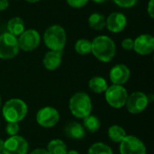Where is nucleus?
<instances>
[{
  "instance_id": "f257e3e1",
  "label": "nucleus",
  "mask_w": 154,
  "mask_h": 154,
  "mask_svg": "<svg viewBox=\"0 0 154 154\" xmlns=\"http://www.w3.org/2000/svg\"><path fill=\"white\" fill-rule=\"evenodd\" d=\"M91 53L101 62L111 61L116 53V46L113 39L107 35H99L91 42Z\"/></svg>"
},
{
  "instance_id": "f03ea898",
  "label": "nucleus",
  "mask_w": 154,
  "mask_h": 154,
  "mask_svg": "<svg viewBox=\"0 0 154 154\" xmlns=\"http://www.w3.org/2000/svg\"><path fill=\"white\" fill-rule=\"evenodd\" d=\"M28 113L27 104L20 98L7 100L2 109V115L7 123H19L23 121Z\"/></svg>"
},
{
  "instance_id": "7ed1b4c3",
  "label": "nucleus",
  "mask_w": 154,
  "mask_h": 154,
  "mask_svg": "<svg viewBox=\"0 0 154 154\" xmlns=\"http://www.w3.org/2000/svg\"><path fill=\"white\" fill-rule=\"evenodd\" d=\"M43 42L50 51H62L67 42L66 31L59 24L51 25L44 32Z\"/></svg>"
},
{
  "instance_id": "20e7f679",
  "label": "nucleus",
  "mask_w": 154,
  "mask_h": 154,
  "mask_svg": "<svg viewBox=\"0 0 154 154\" xmlns=\"http://www.w3.org/2000/svg\"><path fill=\"white\" fill-rule=\"evenodd\" d=\"M69 108L73 116L83 119L91 115L93 109L91 98L85 92H77L70 97Z\"/></svg>"
},
{
  "instance_id": "39448f33",
  "label": "nucleus",
  "mask_w": 154,
  "mask_h": 154,
  "mask_svg": "<svg viewBox=\"0 0 154 154\" xmlns=\"http://www.w3.org/2000/svg\"><path fill=\"white\" fill-rule=\"evenodd\" d=\"M17 37L7 32L0 34V59L11 60L19 53Z\"/></svg>"
},
{
  "instance_id": "423d86ee",
  "label": "nucleus",
  "mask_w": 154,
  "mask_h": 154,
  "mask_svg": "<svg viewBox=\"0 0 154 154\" xmlns=\"http://www.w3.org/2000/svg\"><path fill=\"white\" fill-rule=\"evenodd\" d=\"M106 103L113 108H122L125 106L128 92L124 86L112 85L105 91Z\"/></svg>"
},
{
  "instance_id": "0eeeda50",
  "label": "nucleus",
  "mask_w": 154,
  "mask_h": 154,
  "mask_svg": "<svg viewBox=\"0 0 154 154\" xmlns=\"http://www.w3.org/2000/svg\"><path fill=\"white\" fill-rule=\"evenodd\" d=\"M29 143L27 140L21 135L9 136L4 142L3 154H28Z\"/></svg>"
},
{
  "instance_id": "6e6552de",
  "label": "nucleus",
  "mask_w": 154,
  "mask_h": 154,
  "mask_svg": "<svg viewBox=\"0 0 154 154\" xmlns=\"http://www.w3.org/2000/svg\"><path fill=\"white\" fill-rule=\"evenodd\" d=\"M149 104L147 95L143 92L136 91L131 95H128L125 106L130 114L138 115L143 113L148 107Z\"/></svg>"
},
{
  "instance_id": "1a4fd4ad",
  "label": "nucleus",
  "mask_w": 154,
  "mask_h": 154,
  "mask_svg": "<svg viewBox=\"0 0 154 154\" xmlns=\"http://www.w3.org/2000/svg\"><path fill=\"white\" fill-rule=\"evenodd\" d=\"M37 124L43 128L54 127L60 121L59 111L52 106H44L36 113Z\"/></svg>"
},
{
  "instance_id": "9d476101",
  "label": "nucleus",
  "mask_w": 154,
  "mask_h": 154,
  "mask_svg": "<svg viewBox=\"0 0 154 154\" xmlns=\"http://www.w3.org/2000/svg\"><path fill=\"white\" fill-rule=\"evenodd\" d=\"M120 154H146L144 143L134 135H126L120 143Z\"/></svg>"
},
{
  "instance_id": "9b49d317",
  "label": "nucleus",
  "mask_w": 154,
  "mask_h": 154,
  "mask_svg": "<svg viewBox=\"0 0 154 154\" xmlns=\"http://www.w3.org/2000/svg\"><path fill=\"white\" fill-rule=\"evenodd\" d=\"M19 49L23 51H32L36 50L41 42L40 33L34 29L24 30L22 34L18 36Z\"/></svg>"
},
{
  "instance_id": "f8f14e48",
  "label": "nucleus",
  "mask_w": 154,
  "mask_h": 154,
  "mask_svg": "<svg viewBox=\"0 0 154 154\" xmlns=\"http://www.w3.org/2000/svg\"><path fill=\"white\" fill-rule=\"evenodd\" d=\"M134 51L139 55H149L154 51V38L152 35L144 33L134 40Z\"/></svg>"
},
{
  "instance_id": "ddd939ff",
  "label": "nucleus",
  "mask_w": 154,
  "mask_h": 154,
  "mask_svg": "<svg viewBox=\"0 0 154 154\" xmlns=\"http://www.w3.org/2000/svg\"><path fill=\"white\" fill-rule=\"evenodd\" d=\"M127 25V18L121 12H113L106 18V26L107 30L114 33L121 32Z\"/></svg>"
},
{
  "instance_id": "4468645a",
  "label": "nucleus",
  "mask_w": 154,
  "mask_h": 154,
  "mask_svg": "<svg viewBox=\"0 0 154 154\" xmlns=\"http://www.w3.org/2000/svg\"><path fill=\"white\" fill-rule=\"evenodd\" d=\"M131 76V71L129 68L125 64L115 65L109 72V78L114 85L124 86L129 80Z\"/></svg>"
},
{
  "instance_id": "2eb2a0df",
  "label": "nucleus",
  "mask_w": 154,
  "mask_h": 154,
  "mask_svg": "<svg viewBox=\"0 0 154 154\" xmlns=\"http://www.w3.org/2000/svg\"><path fill=\"white\" fill-rule=\"evenodd\" d=\"M65 135L71 140H82L86 137L87 132L80 123L71 121L68 123L64 127Z\"/></svg>"
},
{
  "instance_id": "dca6fc26",
  "label": "nucleus",
  "mask_w": 154,
  "mask_h": 154,
  "mask_svg": "<svg viewBox=\"0 0 154 154\" xmlns=\"http://www.w3.org/2000/svg\"><path fill=\"white\" fill-rule=\"evenodd\" d=\"M62 62V51H49L45 53L42 59L43 67L48 70L57 69Z\"/></svg>"
},
{
  "instance_id": "f3484780",
  "label": "nucleus",
  "mask_w": 154,
  "mask_h": 154,
  "mask_svg": "<svg viewBox=\"0 0 154 154\" xmlns=\"http://www.w3.org/2000/svg\"><path fill=\"white\" fill-rule=\"evenodd\" d=\"M6 28L9 33L17 37L20 34H22L23 31L25 30V24H24L23 20L21 17L15 16V17L11 18L7 22Z\"/></svg>"
},
{
  "instance_id": "a211bd4d",
  "label": "nucleus",
  "mask_w": 154,
  "mask_h": 154,
  "mask_svg": "<svg viewBox=\"0 0 154 154\" xmlns=\"http://www.w3.org/2000/svg\"><path fill=\"white\" fill-rule=\"evenodd\" d=\"M108 87L109 86L107 84V81L106 80V79H104L101 76H95L91 78L88 81L89 89L96 94L105 93V91L107 89Z\"/></svg>"
},
{
  "instance_id": "6ab92c4d",
  "label": "nucleus",
  "mask_w": 154,
  "mask_h": 154,
  "mask_svg": "<svg viewBox=\"0 0 154 154\" xmlns=\"http://www.w3.org/2000/svg\"><path fill=\"white\" fill-rule=\"evenodd\" d=\"M107 135L110 141L116 143H120L123 139L127 135L126 131L124 127L118 125H113L108 128L107 131Z\"/></svg>"
},
{
  "instance_id": "aec40b11",
  "label": "nucleus",
  "mask_w": 154,
  "mask_h": 154,
  "mask_svg": "<svg viewBox=\"0 0 154 154\" xmlns=\"http://www.w3.org/2000/svg\"><path fill=\"white\" fill-rule=\"evenodd\" d=\"M84 129L86 132H89L91 134H94L97 132L101 127V122L99 118L96 116L89 115L83 118V124H82Z\"/></svg>"
},
{
  "instance_id": "412c9836",
  "label": "nucleus",
  "mask_w": 154,
  "mask_h": 154,
  "mask_svg": "<svg viewBox=\"0 0 154 154\" xmlns=\"http://www.w3.org/2000/svg\"><path fill=\"white\" fill-rule=\"evenodd\" d=\"M46 151L49 154H66L68 148L63 141L60 139H53L49 142Z\"/></svg>"
},
{
  "instance_id": "4be33fe9",
  "label": "nucleus",
  "mask_w": 154,
  "mask_h": 154,
  "mask_svg": "<svg viewBox=\"0 0 154 154\" xmlns=\"http://www.w3.org/2000/svg\"><path fill=\"white\" fill-rule=\"evenodd\" d=\"M88 25L95 31H101L106 27V17L100 13H93L88 17Z\"/></svg>"
},
{
  "instance_id": "5701e85b",
  "label": "nucleus",
  "mask_w": 154,
  "mask_h": 154,
  "mask_svg": "<svg viewBox=\"0 0 154 154\" xmlns=\"http://www.w3.org/2000/svg\"><path fill=\"white\" fill-rule=\"evenodd\" d=\"M88 154H114V152L109 145L104 143H95L89 147Z\"/></svg>"
},
{
  "instance_id": "b1692460",
  "label": "nucleus",
  "mask_w": 154,
  "mask_h": 154,
  "mask_svg": "<svg viewBox=\"0 0 154 154\" xmlns=\"http://www.w3.org/2000/svg\"><path fill=\"white\" fill-rule=\"evenodd\" d=\"M75 51L79 55L91 53V42L87 39H79L75 43Z\"/></svg>"
},
{
  "instance_id": "393cba45",
  "label": "nucleus",
  "mask_w": 154,
  "mask_h": 154,
  "mask_svg": "<svg viewBox=\"0 0 154 154\" xmlns=\"http://www.w3.org/2000/svg\"><path fill=\"white\" fill-rule=\"evenodd\" d=\"M20 131V126L18 123H7L5 126V133L9 136L17 135Z\"/></svg>"
},
{
  "instance_id": "a878e982",
  "label": "nucleus",
  "mask_w": 154,
  "mask_h": 154,
  "mask_svg": "<svg viewBox=\"0 0 154 154\" xmlns=\"http://www.w3.org/2000/svg\"><path fill=\"white\" fill-rule=\"evenodd\" d=\"M113 1L115 2L116 5H117L122 8H131L134 6L138 2V0H113Z\"/></svg>"
},
{
  "instance_id": "bb28decb",
  "label": "nucleus",
  "mask_w": 154,
  "mask_h": 154,
  "mask_svg": "<svg viewBox=\"0 0 154 154\" xmlns=\"http://www.w3.org/2000/svg\"><path fill=\"white\" fill-rule=\"evenodd\" d=\"M88 1L89 0H66V2L68 3L69 6H71L72 8H76V9L84 7L88 4Z\"/></svg>"
},
{
  "instance_id": "cd10ccee",
  "label": "nucleus",
  "mask_w": 154,
  "mask_h": 154,
  "mask_svg": "<svg viewBox=\"0 0 154 154\" xmlns=\"http://www.w3.org/2000/svg\"><path fill=\"white\" fill-rule=\"evenodd\" d=\"M122 48L125 51H133L134 50V40L131 38H125L122 41Z\"/></svg>"
},
{
  "instance_id": "c85d7f7f",
  "label": "nucleus",
  "mask_w": 154,
  "mask_h": 154,
  "mask_svg": "<svg viewBox=\"0 0 154 154\" xmlns=\"http://www.w3.org/2000/svg\"><path fill=\"white\" fill-rule=\"evenodd\" d=\"M147 12L151 18L154 17V0H150L147 6Z\"/></svg>"
},
{
  "instance_id": "c756f323",
  "label": "nucleus",
  "mask_w": 154,
  "mask_h": 154,
  "mask_svg": "<svg viewBox=\"0 0 154 154\" xmlns=\"http://www.w3.org/2000/svg\"><path fill=\"white\" fill-rule=\"evenodd\" d=\"M9 6V0H0V11H5Z\"/></svg>"
},
{
  "instance_id": "7c9ffc66",
  "label": "nucleus",
  "mask_w": 154,
  "mask_h": 154,
  "mask_svg": "<svg viewBox=\"0 0 154 154\" xmlns=\"http://www.w3.org/2000/svg\"><path fill=\"white\" fill-rule=\"evenodd\" d=\"M29 154H49L48 152L46 151V149H43V148H37V149H34L32 150Z\"/></svg>"
},
{
  "instance_id": "2f4dec72",
  "label": "nucleus",
  "mask_w": 154,
  "mask_h": 154,
  "mask_svg": "<svg viewBox=\"0 0 154 154\" xmlns=\"http://www.w3.org/2000/svg\"><path fill=\"white\" fill-rule=\"evenodd\" d=\"M147 97H148V101H149V103H152L154 99V95L153 94H149V95H147Z\"/></svg>"
},
{
  "instance_id": "473e14b6",
  "label": "nucleus",
  "mask_w": 154,
  "mask_h": 154,
  "mask_svg": "<svg viewBox=\"0 0 154 154\" xmlns=\"http://www.w3.org/2000/svg\"><path fill=\"white\" fill-rule=\"evenodd\" d=\"M66 154H79V152L76 150H70V151H68Z\"/></svg>"
},
{
  "instance_id": "72a5a7b5",
  "label": "nucleus",
  "mask_w": 154,
  "mask_h": 154,
  "mask_svg": "<svg viewBox=\"0 0 154 154\" xmlns=\"http://www.w3.org/2000/svg\"><path fill=\"white\" fill-rule=\"evenodd\" d=\"M4 140L3 139H1L0 138V152H2V151H3V147H4Z\"/></svg>"
},
{
  "instance_id": "f704fd0d",
  "label": "nucleus",
  "mask_w": 154,
  "mask_h": 154,
  "mask_svg": "<svg viewBox=\"0 0 154 154\" xmlns=\"http://www.w3.org/2000/svg\"><path fill=\"white\" fill-rule=\"evenodd\" d=\"M92 1L95 2V3H97V4H102V3H105L107 0H92Z\"/></svg>"
},
{
  "instance_id": "c9c22d12",
  "label": "nucleus",
  "mask_w": 154,
  "mask_h": 154,
  "mask_svg": "<svg viewBox=\"0 0 154 154\" xmlns=\"http://www.w3.org/2000/svg\"><path fill=\"white\" fill-rule=\"evenodd\" d=\"M26 2H28V3H37V2H39L40 0H25Z\"/></svg>"
},
{
  "instance_id": "e433bc0d",
  "label": "nucleus",
  "mask_w": 154,
  "mask_h": 154,
  "mask_svg": "<svg viewBox=\"0 0 154 154\" xmlns=\"http://www.w3.org/2000/svg\"><path fill=\"white\" fill-rule=\"evenodd\" d=\"M1 106H2V97L0 96V108H1Z\"/></svg>"
},
{
  "instance_id": "4c0bfd02",
  "label": "nucleus",
  "mask_w": 154,
  "mask_h": 154,
  "mask_svg": "<svg viewBox=\"0 0 154 154\" xmlns=\"http://www.w3.org/2000/svg\"><path fill=\"white\" fill-rule=\"evenodd\" d=\"M0 154H3V153H2V152H0Z\"/></svg>"
}]
</instances>
